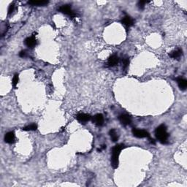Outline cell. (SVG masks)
Instances as JSON below:
<instances>
[{"label":"cell","instance_id":"cell-16","mask_svg":"<svg viewBox=\"0 0 187 187\" xmlns=\"http://www.w3.org/2000/svg\"><path fill=\"white\" fill-rule=\"evenodd\" d=\"M37 129V125L35 124H31L29 125H28L27 127H24L23 130L24 131H35Z\"/></svg>","mask_w":187,"mask_h":187},{"label":"cell","instance_id":"cell-17","mask_svg":"<svg viewBox=\"0 0 187 187\" xmlns=\"http://www.w3.org/2000/svg\"><path fill=\"white\" fill-rule=\"evenodd\" d=\"M18 81H19L18 74H15V75L13 76V82H12L13 86L14 88H15V87H16L17 84H18Z\"/></svg>","mask_w":187,"mask_h":187},{"label":"cell","instance_id":"cell-20","mask_svg":"<svg viewBox=\"0 0 187 187\" xmlns=\"http://www.w3.org/2000/svg\"><path fill=\"white\" fill-rule=\"evenodd\" d=\"M14 9H15V5L13 4V5H11L9 7V9H8V14H11L14 11Z\"/></svg>","mask_w":187,"mask_h":187},{"label":"cell","instance_id":"cell-19","mask_svg":"<svg viewBox=\"0 0 187 187\" xmlns=\"http://www.w3.org/2000/svg\"><path fill=\"white\" fill-rule=\"evenodd\" d=\"M146 4V2H145V1H140V2H138V4H137V6H138V8H140V9H143L145 7V5Z\"/></svg>","mask_w":187,"mask_h":187},{"label":"cell","instance_id":"cell-3","mask_svg":"<svg viewBox=\"0 0 187 187\" xmlns=\"http://www.w3.org/2000/svg\"><path fill=\"white\" fill-rule=\"evenodd\" d=\"M59 11L60 13H62L68 15V16H69L72 18H75V17L76 16V14H75V12L72 11V8H71V6L69 5H62V6H61L60 8H59Z\"/></svg>","mask_w":187,"mask_h":187},{"label":"cell","instance_id":"cell-11","mask_svg":"<svg viewBox=\"0 0 187 187\" xmlns=\"http://www.w3.org/2000/svg\"><path fill=\"white\" fill-rule=\"evenodd\" d=\"M121 23H122L126 27L129 28V27H132V26L134 24V20H133L131 17L129 16V15H125V16L123 18Z\"/></svg>","mask_w":187,"mask_h":187},{"label":"cell","instance_id":"cell-1","mask_svg":"<svg viewBox=\"0 0 187 187\" xmlns=\"http://www.w3.org/2000/svg\"><path fill=\"white\" fill-rule=\"evenodd\" d=\"M155 135L156 139L162 144H167L169 134L167 132V127L165 124H161L155 130Z\"/></svg>","mask_w":187,"mask_h":187},{"label":"cell","instance_id":"cell-4","mask_svg":"<svg viewBox=\"0 0 187 187\" xmlns=\"http://www.w3.org/2000/svg\"><path fill=\"white\" fill-rule=\"evenodd\" d=\"M132 134L134 137L137 138H144V137H148L150 138V134L146 130H139V129L134 128L132 130Z\"/></svg>","mask_w":187,"mask_h":187},{"label":"cell","instance_id":"cell-14","mask_svg":"<svg viewBox=\"0 0 187 187\" xmlns=\"http://www.w3.org/2000/svg\"><path fill=\"white\" fill-rule=\"evenodd\" d=\"M28 4L32 6L43 7L47 5L48 4V1H30L28 2Z\"/></svg>","mask_w":187,"mask_h":187},{"label":"cell","instance_id":"cell-6","mask_svg":"<svg viewBox=\"0 0 187 187\" xmlns=\"http://www.w3.org/2000/svg\"><path fill=\"white\" fill-rule=\"evenodd\" d=\"M118 120L121 122V124L124 126H127L129 124H131L132 122V118L127 114H122V115L119 116L118 117Z\"/></svg>","mask_w":187,"mask_h":187},{"label":"cell","instance_id":"cell-21","mask_svg":"<svg viewBox=\"0 0 187 187\" xmlns=\"http://www.w3.org/2000/svg\"><path fill=\"white\" fill-rule=\"evenodd\" d=\"M19 56L21 58H24L26 56V51L25 50H22V51H21L19 53Z\"/></svg>","mask_w":187,"mask_h":187},{"label":"cell","instance_id":"cell-13","mask_svg":"<svg viewBox=\"0 0 187 187\" xmlns=\"http://www.w3.org/2000/svg\"><path fill=\"white\" fill-rule=\"evenodd\" d=\"M183 54V51L181 49H176V50H174L172 51H171L170 53H169V57L172 58V59H179Z\"/></svg>","mask_w":187,"mask_h":187},{"label":"cell","instance_id":"cell-18","mask_svg":"<svg viewBox=\"0 0 187 187\" xmlns=\"http://www.w3.org/2000/svg\"><path fill=\"white\" fill-rule=\"evenodd\" d=\"M123 62V68L124 69H127V67L129 66V64H130V60H129L128 58H124L122 60Z\"/></svg>","mask_w":187,"mask_h":187},{"label":"cell","instance_id":"cell-2","mask_svg":"<svg viewBox=\"0 0 187 187\" xmlns=\"http://www.w3.org/2000/svg\"><path fill=\"white\" fill-rule=\"evenodd\" d=\"M124 148V145L118 144L112 148V156H111V165L114 169L118 167L119 162V155L122 149Z\"/></svg>","mask_w":187,"mask_h":187},{"label":"cell","instance_id":"cell-7","mask_svg":"<svg viewBox=\"0 0 187 187\" xmlns=\"http://www.w3.org/2000/svg\"><path fill=\"white\" fill-rule=\"evenodd\" d=\"M93 123H95V125L97 127H102L104 124V117L102 114H96L92 118Z\"/></svg>","mask_w":187,"mask_h":187},{"label":"cell","instance_id":"cell-10","mask_svg":"<svg viewBox=\"0 0 187 187\" xmlns=\"http://www.w3.org/2000/svg\"><path fill=\"white\" fill-rule=\"evenodd\" d=\"M15 136L13 132H9L5 134V143H9V144L13 143L14 142H15Z\"/></svg>","mask_w":187,"mask_h":187},{"label":"cell","instance_id":"cell-12","mask_svg":"<svg viewBox=\"0 0 187 187\" xmlns=\"http://www.w3.org/2000/svg\"><path fill=\"white\" fill-rule=\"evenodd\" d=\"M176 81L177 83H178V87H179L180 89L182 90V91H184V90L186 89L187 88L186 80L182 78H178L176 79Z\"/></svg>","mask_w":187,"mask_h":187},{"label":"cell","instance_id":"cell-22","mask_svg":"<svg viewBox=\"0 0 187 187\" xmlns=\"http://www.w3.org/2000/svg\"><path fill=\"white\" fill-rule=\"evenodd\" d=\"M105 148H106V146H105V145H104V146H102V147H101L100 148H99V149H98V151H99V152H100V151H102V150H104V149H105Z\"/></svg>","mask_w":187,"mask_h":187},{"label":"cell","instance_id":"cell-15","mask_svg":"<svg viewBox=\"0 0 187 187\" xmlns=\"http://www.w3.org/2000/svg\"><path fill=\"white\" fill-rule=\"evenodd\" d=\"M109 134H110V137H111V140H113V142H116L117 140H118V134H117L116 131L114 129H112V130H110Z\"/></svg>","mask_w":187,"mask_h":187},{"label":"cell","instance_id":"cell-9","mask_svg":"<svg viewBox=\"0 0 187 187\" xmlns=\"http://www.w3.org/2000/svg\"><path fill=\"white\" fill-rule=\"evenodd\" d=\"M118 62H119V59H118V56H116V55H112L111 56H110L108 60V66L110 67H115L116 65L118 64Z\"/></svg>","mask_w":187,"mask_h":187},{"label":"cell","instance_id":"cell-8","mask_svg":"<svg viewBox=\"0 0 187 187\" xmlns=\"http://www.w3.org/2000/svg\"><path fill=\"white\" fill-rule=\"evenodd\" d=\"M24 43H25L26 46H27L29 48H33L35 47V46L37 45V40H36L35 37L34 36H32V37H27L25 40H24Z\"/></svg>","mask_w":187,"mask_h":187},{"label":"cell","instance_id":"cell-5","mask_svg":"<svg viewBox=\"0 0 187 187\" xmlns=\"http://www.w3.org/2000/svg\"><path fill=\"white\" fill-rule=\"evenodd\" d=\"M76 118L81 124H86L91 120V116L86 113H78L76 116Z\"/></svg>","mask_w":187,"mask_h":187}]
</instances>
